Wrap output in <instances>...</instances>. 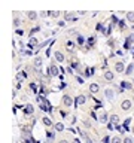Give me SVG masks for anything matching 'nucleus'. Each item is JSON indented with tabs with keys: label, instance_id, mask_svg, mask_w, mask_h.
<instances>
[{
	"label": "nucleus",
	"instance_id": "ddd939ff",
	"mask_svg": "<svg viewBox=\"0 0 134 143\" xmlns=\"http://www.w3.org/2000/svg\"><path fill=\"white\" fill-rule=\"evenodd\" d=\"M27 16H28V19H31V21L37 19V14H36L34 11H28V12H27Z\"/></svg>",
	"mask_w": 134,
	"mask_h": 143
},
{
	"label": "nucleus",
	"instance_id": "473e14b6",
	"mask_svg": "<svg viewBox=\"0 0 134 143\" xmlns=\"http://www.w3.org/2000/svg\"><path fill=\"white\" fill-rule=\"evenodd\" d=\"M131 55L134 57V48H131Z\"/></svg>",
	"mask_w": 134,
	"mask_h": 143
},
{
	"label": "nucleus",
	"instance_id": "dca6fc26",
	"mask_svg": "<svg viewBox=\"0 0 134 143\" xmlns=\"http://www.w3.org/2000/svg\"><path fill=\"white\" fill-rule=\"evenodd\" d=\"M130 43H134V33H133V34H130V36L127 37V45H125V46L128 48V46H130Z\"/></svg>",
	"mask_w": 134,
	"mask_h": 143
},
{
	"label": "nucleus",
	"instance_id": "b1692460",
	"mask_svg": "<svg viewBox=\"0 0 134 143\" xmlns=\"http://www.w3.org/2000/svg\"><path fill=\"white\" fill-rule=\"evenodd\" d=\"M64 18H66V21H73V19H75V16L72 15V14H66Z\"/></svg>",
	"mask_w": 134,
	"mask_h": 143
},
{
	"label": "nucleus",
	"instance_id": "aec40b11",
	"mask_svg": "<svg viewBox=\"0 0 134 143\" xmlns=\"http://www.w3.org/2000/svg\"><path fill=\"white\" fill-rule=\"evenodd\" d=\"M133 70H134V63L128 66V69L125 70V75H131V73H133Z\"/></svg>",
	"mask_w": 134,
	"mask_h": 143
},
{
	"label": "nucleus",
	"instance_id": "9b49d317",
	"mask_svg": "<svg viewBox=\"0 0 134 143\" xmlns=\"http://www.w3.org/2000/svg\"><path fill=\"white\" fill-rule=\"evenodd\" d=\"M109 119H110V122H112L113 125H118V124H119V116H118V115H110Z\"/></svg>",
	"mask_w": 134,
	"mask_h": 143
},
{
	"label": "nucleus",
	"instance_id": "2eb2a0df",
	"mask_svg": "<svg viewBox=\"0 0 134 143\" xmlns=\"http://www.w3.org/2000/svg\"><path fill=\"white\" fill-rule=\"evenodd\" d=\"M25 78H27V73H24V72H19V73L17 75V79L19 80V82H21V80H24Z\"/></svg>",
	"mask_w": 134,
	"mask_h": 143
},
{
	"label": "nucleus",
	"instance_id": "4be33fe9",
	"mask_svg": "<svg viewBox=\"0 0 134 143\" xmlns=\"http://www.w3.org/2000/svg\"><path fill=\"white\" fill-rule=\"evenodd\" d=\"M48 15L54 16V18H57V16L60 15V12H58V11H51V12H48Z\"/></svg>",
	"mask_w": 134,
	"mask_h": 143
},
{
	"label": "nucleus",
	"instance_id": "4468645a",
	"mask_svg": "<svg viewBox=\"0 0 134 143\" xmlns=\"http://www.w3.org/2000/svg\"><path fill=\"white\" fill-rule=\"evenodd\" d=\"M55 131H58V133L60 131H64V124L63 122H57L55 124Z\"/></svg>",
	"mask_w": 134,
	"mask_h": 143
},
{
	"label": "nucleus",
	"instance_id": "9d476101",
	"mask_svg": "<svg viewBox=\"0 0 134 143\" xmlns=\"http://www.w3.org/2000/svg\"><path fill=\"white\" fill-rule=\"evenodd\" d=\"M33 112H34V107L31 104H27V106L24 107V113H25V115H31Z\"/></svg>",
	"mask_w": 134,
	"mask_h": 143
},
{
	"label": "nucleus",
	"instance_id": "423d86ee",
	"mask_svg": "<svg viewBox=\"0 0 134 143\" xmlns=\"http://www.w3.org/2000/svg\"><path fill=\"white\" fill-rule=\"evenodd\" d=\"M54 57H55V60H57L58 63H63V61H64V54H63L61 51H55V52H54Z\"/></svg>",
	"mask_w": 134,
	"mask_h": 143
},
{
	"label": "nucleus",
	"instance_id": "72a5a7b5",
	"mask_svg": "<svg viewBox=\"0 0 134 143\" xmlns=\"http://www.w3.org/2000/svg\"><path fill=\"white\" fill-rule=\"evenodd\" d=\"M131 131H133V134H134V125H133V128H131Z\"/></svg>",
	"mask_w": 134,
	"mask_h": 143
},
{
	"label": "nucleus",
	"instance_id": "39448f33",
	"mask_svg": "<svg viewBox=\"0 0 134 143\" xmlns=\"http://www.w3.org/2000/svg\"><path fill=\"white\" fill-rule=\"evenodd\" d=\"M63 104H64L66 107L73 106V98H72L70 95H63Z\"/></svg>",
	"mask_w": 134,
	"mask_h": 143
},
{
	"label": "nucleus",
	"instance_id": "f03ea898",
	"mask_svg": "<svg viewBox=\"0 0 134 143\" xmlns=\"http://www.w3.org/2000/svg\"><path fill=\"white\" fill-rule=\"evenodd\" d=\"M115 72L116 73H124L125 72V63L124 61H116L115 63Z\"/></svg>",
	"mask_w": 134,
	"mask_h": 143
},
{
	"label": "nucleus",
	"instance_id": "1a4fd4ad",
	"mask_svg": "<svg viewBox=\"0 0 134 143\" xmlns=\"http://www.w3.org/2000/svg\"><path fill=\"white\" fill-rule=\"evenodd\" d=\"M104 79H106V80H113V79H115V75H113V72H110V70L104 72Z\"/></svg>",
	"mask_w": 134,
	"mask_h": 143
},
{
	"label": "nucleus",
	"instance_id": "2f4dec72",
	"mask_svg": "<svg viewBox=\"0 0 134 143\" xmlns=\"http://www.w3.org/2000/svg\"><path fill=\"white\" fill-rule=\"evenodd\" d=\"M58 143H69V142H67V140H64V139H63V140H60V142H58Z\"/></svg>",
	"mask_w": 134,
	"mask_h": 143
},
{
	"label": "nucleus",
	"instance_id": "0eeeda50",
	"mask_svg": "<svg viewBox=\"0 0 134 143\" xmlns=\"http://www.w3.org/2000/svg\"><path fill=\"white\" fill-rule=\"evenodd\" d=\"M98 91H100V85H98V83L94 82V83L89 85V93H91V94H97Z\"/></svg>",
	"mask_w": 134,
	"mask_h": 143
},
{
	"label": "nucleus",
	"instance_id": "c756f323",
	"mask_svg": "<svg viewBox=\"0 0 134 143\" xmlns=\"http://www.w3.org/2000/svg\"><path fill=\"white\" fill-rule=\"evenodd\" d=\"M88 42H89V45H92V43L95 42V37H89V39H88Z\"/></svg>",
	"mask_w": 134,
	"mask_h": 143
},
{
	"label": "nucleus",
	"instance_id": "bb28decb",
	"mask_svg": "<svg viewBox=\"0 0 134 143\" xmlns=\"http://www.w3.org/2000/svg\"><path fill=\"white\" fill-rule=\"evenodd\" d=\"M54 140V133H48V142H52Z\"/></svg>",
	"mask_w": 134,
	"mask_h": 143
},
{
	"label": "nucleus",
	"instance_id": "f3484780",
	"mask_svg": "<svg viewBox=\"0 0 134 143\" xmlns=\"http://www.w3.org/2000/svg\"><path fill=\"white\" fill-rule=\"evenodd\" d=\"M33 63H34V67H40V66H42V58H40V57H36Z\"/></svg>",
	"mask_w": 134,
	"mask_h": 143
},
{
	"label": "nucleus",
	"instance_id": "6ab92c4d",
	"mask_svg": "<svg viewBox=\"0 0 134 143\" xmlns=\"http://www.w3.org/2000/svg\"><path fill=\"white\" fill-rule=\"evenodd\" d=\"M76 42H78L79 45H84V43H85V37H84V36H81V34H78V37H76Z\"/></svg>",
	"mask_w": 134,
	"mask_h": 143
},
{
	"label": "nucleus",
	"instance_id": "6e6552de",
	"mask_svg": "<svg viewBox=\"0 0 134 143\" xmlns=\"http://www.w3.org/2000/svg\"><path fill=\"white\" fill-rule=\"evenodd\" d=\"M107 119H109L107 113H106V112H101V113H100V116H98V121H100L101 124H106V122H107Z\"/></svg>",
	"mask_w": 134,
	"mask_h": 143
},
{
	"label": "nucleus",
	"instance_id": "7ed1b4c3",
	"mask_svg": "<svg viewBox=\"0 0 134 143\" xmlns=\"http://www.w3.org/2000/svg\"><path fill=\"white\" fill-rule=\"evenodd\" d=\"M58 72H60V69H58L55 64H51L49 69H48V73H49V76H58Z\"/></svg>",
	"mask_w": 134,
	"mask_h": 143
},
{
	"label": "nucleus",
	"instance_id": "cd10ccee",
	"mask_svg": "<svg viewBox=\"0 0 134 143\" xmlns=\"http://www.w3.org/2000/svg\"><path fill=\"white\" fill-rule=\"evenodd\" d=\"M84 125H85V127H86V128H89V127H91V122L85 119V121H84Z\"/></svg>",
	"mask_w": 134,
	"mask_h": 143
},
{
	"label": "nucleus",
	"instance_id": "393cba45",
	"mask_svg": "<svg viewBox=\"0 0 134 143\" xmlns=\"http://www.w3.org/2000/svg\"><path fill=\"white\" fill-rule=\"evenodd\" d=\"M124 143H134V140L131 137H125V139H124Z\"/></svg>",
	"mask_w": 134,
	"mask_h": 143
},
{
	"label": "nucleus",
	"instance_id": "7c9ffc66",
	"mask_svg": "<svg viewBox=\"0 0 134 143\" xmlns=\"http://www.w3.org/2000/svg\"><path fill=\"white\" fill-rule=\"evenodd\" d=\"M58 25H60V27H64V25H66V22H64V21H60V22H58Z\"/></svg>",
	"mask_w": 134,
	"mask_h": 143
},
{
	"label": "nucleus",
	"instance_id": "a211bd4d",
	"mask_svg": "<svg viewBox=\"0 0 134 143\" xmlns=\"http://www.w3.org/2000/svg\"><path fill=\"white\" fill-rule=\"evenodd\" d=\"M127 21H130L131 24H134V12H128L127 14Z\"/></svg>",
	"mask_w": 134,
	"mask_h": 143
},
{
	"label": "nucleus",
	"instance_id": "c85d7f7f",
	"mask_svg": "<svg viewBox=\"0 0 134 143\" xmlns=\"http://www.w3.org/2000/svg\"><path fill=\"white\" fill-rule=\"evenodd\" d=\"M119 27H121V30H124L125 28V22L124 21H119Z\"/></svg>",
	"mask_w": 134,
	"mask_h": 143
},
{
	"label": "nucleus",
	"instance_id": "a878e982",
	"mask_svg": "<svg viewBox=\"0 0 134 143\" xmlns=\"http://www.w3.org/2000/svg\"><path fill=\"white\" fill-rule=\"evenodd\" d=\"M112 143H122V140H121L119 137H113V139H112Z\"/></svg>",
	"mask_w": 134,
	"mask_h": 143
},
{
	"label": "nucleus",
	"instance_id": "20e7f679",
	"mask_svg": "<svg viewBox=\"0 0 134 143\" xmlns=\"http://www.w3.org/2000/svg\"><path fill=\"white\" fill-rule=\"evenodd\" d=\"M131 106H133V101H131V100H124V101L121 103V109H122V110H130Z\"/></svg>",
	"mask_w": 134,
	"mask_h": 143
},
{
	"label": "nucleus",
	"instance_id": "5701e85b",
	"mask_svg": "<svg viewBox=\"0 0 134 143\" xmlns=\"http://www.w3.org/2000/svg\"><path fill=\"white\" fill-rule=\"evenodd\" d=\"M121 87H124V88L130 90V88H131V83H128V82H121Z\"/></svg>",
	"mask_w": 134,
	"mask_h": 143
},
{
	"label": "nucleus",
	"instance_id": "f8f14e48",
	"mask_svg": "<svg viewBox=\"0 0 134 143\" xmlns=\"http://www.w3.org/2000/svg\"><path fill=\"white\" fill-rule=\"evenodd\" d=\"M42 122H43L45 127H51V125H52V121H51L48 116H43V118H42Z\"/></svg>",
	"mask_w": 134,
	"mask_h": 143
},
{
	"label": "nucleus",
	"instance_id": "412c9836",
	"mask_svg": "<svg viewBox=\"0 0 134 143\" xmlns=\"http://www.w3.org/2000/svg\"><path fill=\"white\" fill-rule=\"evenodd\" d=\"M85 101H86V97H85V95H79V97H78V103H79V104H84Z\"/></svg>",
	"mask_w": 134,
	"mask_h": 143
},
{
	"label": "nucleus",
	"instance_id": "f257e3e1",
	"mask_svg": "<svg viewBox=\"0 0 134 143\" xmlns=\"http://www.w3.org/2000/svg\"><path fill=\"white\" fill-rule=\"evenodd\" d=\"M115 95H116V93H115L112 88H106V90H104V97H106V100L112 101V100H115Z\"/></svg>",
	"mask_w": 134,
	"mask_h": 143
},
{
	"label": "nucleus",
	"instance_id": "f704fd0d",
	"mask_svg": "<svg viewBox=\"0 0 134 143\" xmlns=\"http://www.w3.org/2000/svg\"><path fill=\"white\" fill-rule=\"evenodd\" d=\"M72 143H79V142H78V140H75V142H72Z\"/></svg>",
	"mask_w": 134,
	"mask_h": 143
}]
</instances>
